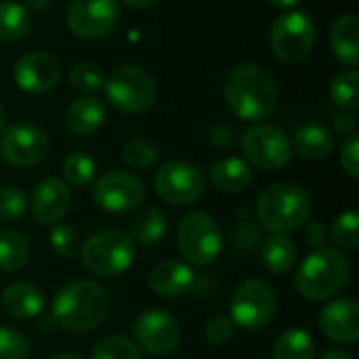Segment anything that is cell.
I'll return each mask as SVG.
<instances>
[{"label":"cell","mask_w":359,"mask_h":359,"mask_svg":"<svg viewBox=\"0 0 359 359\" xmlns=\"http://www.w3.org/2000/svg\"><path fill=\"white\" fill-rule=\"evenodd\" d=\"M97 172L95 160L82 151H74L63 160V177L67 183L76 185V187H86L93 183Z\"/></svg>","instance_id":"32"},{"label":"cell","mask_w":359,"mask_h":359,"mask_svg":"<svg viewBox=\"0 0 359 359\" xmlns=\"http://www.w3.org/2000/svg\"><path fill=\"white\" fill-rule=\"evenodd\" d=\"M320 359H353L347 351H341V349H330V351H326V353H322V358Z\"/></svg>","instance_id":"44"},{"label":"cell","mask_w":359,"mask_h":359,"mask_svg":"<svg viewBox=\"0 0 359 359\" xmlns=\"http://www.w3.org/2000/svg\"><path fill=\"white\" fill-rule=\"evenodd\" d=\"M50 248L61 259H72L80 250V236L67 223H55L50 229Z\"/></svg>","instance_id":"36"},{"label":"cell","mask_w":359,"mask_h":359,"mask_svg":"<svg viewBox=\"0 0 359 359\" xmlns=\"http://www.w3.org/2000/svg\"><path fill=\"white\" fill-rule=\"evenodd\" d=\"M265 2L271 4V6H276V8H290V6L299 4L301 0H265Z\"/></svg>","instance_id":"45"},{"label":"cell","mask_w":359,"mask_h":359,"mask_svg":"<svg viewBox=\"0 0 359 359\" xmlns=\"http://www.w3.org/2000/svg\"><path fill=\"white\" fill-rule=\"evenodd\" d=\"M2 309L15 320H29L44 311V294L38 286L29 282H15L4 288L0 297Z\"/></svg>","instance_id":"20"},{"label":"cell","mask_w":359,"mask_h":359,"mask_svg":"<svg viewBox=\"0 0 359 359\" xmlns=\"http://www.w3.org/2000/svg\"><path fill=\"white\" fill-rule=\"evenodd\" d=\"M29 261L27 240L13 227L0 229V269L6 273L21 271Z\"/></svg>","instance_id":"26"},{"label":"cell","mask_w":359,"mask_h":359,"mask_svg":"<svg viewBox=\"0 0 359 359\" xmlns=\"http://www.w3.org/2000/svg\"><path fill=\"white\" fill-rule=\"evenodd\" d=\"M23 6H25V11H27L29 15H40V13L48 11L50 0H25Z\"/></svg>","instance_id":"43"},{"label":"cell","mask_w":359,"mask_h":359,"mask_svg":"<svg viewBox=\"0 0 359 359\" xmlns=\"http://www.w3.org/2000/svg\"><path fill=\"white\" fill-rule=\"evenodd\" d=\"M93 198L101 210L122 215L141 206L145 198V185L130 170H109L95 183Z\"/></svg>","instance_id":"13"},{"label":"cell","mask_w":359,"mask_h":359,"mask_svg":"<svg viewBox=\"0 0 359 359\" xmlns=\"http://www.w3.org/2000/svg\"><path fill=\"white\" fill-rule=\"evenodd\" d=\"M166 215L156 208V206H149L145 210H141L135 219V236L133 240L143 244V246H156L164 240L166 236Z\"/></svg>","instance_id":"29"},{"label":"cell","mask_w":359,"mask_h":359,"mask_svg":"<svg viewBox=\"0 0 359 359\" xmlns=\"http://www.w3.org/2000/svg\"><path fill=\"white\" fill-rule=\"evenodd\" d=\"M332 242L343 250H355L359 246V215L355 210H347L339 215L328 233Z\"/></svg>","instance_id":"33"},{"label":"cell","mask_w":359,"mask_h":359,"mask_svg":"<svg viewBox=\"0 0 359 359\" xmlns=\"http://www.w3.org/2000/svg\"><path fill=\"white\" fill-rule=\"evenodd\" d=\"M292 145L307 160H324L334 151V135L322 124H305L294 133Z\"/></svg>","instance_id":"24"},{"label":"cell","mask_w":359,"mask_h":359,"mask_svg":"<svg viewBox=\"0 0 359 359\" xmlns=\"http://www.w3.org/2000/svg\"><path fill=\"white\" fill-rule=\"evenodd\" d=\"M225 103L231 114L246 122H259L276 109L278 84L269 69L259 63L238 65L225 80Z\"/></svg>","instance_id":"1"},{"label":"cell","mask_w":359,"mask_h":359,"mask_svg":"<svg viewBox=\"0 0 359 359\" xmlns=\"http://www.w3.org/2000/svg\"><path fill=\"white\" fill-rule=\"evenodd\" d=\"M137 242L122 229H99L80 244L82 265L99 278H118L130 269Z\"/></svg>","instance_id":"5"},{"label":"cell","mask_w":359,"mask_h":359,"mask_svg":"<svg viewBox=\"0 0 359 359\" xmlns=\"http://www.w3.org/2000/svg\"><path fill=\"white\" fill-rule=\"evenodd\" d=\"M341 166L345 172L353 179L359 177V139L358 135H351L343 141L341 147Z\"/></svg>","instance_id":"40"},{"label":"cell","mask_w":359,"mask_h":359,"mask_svg":"<svg viewBox=\"0 0 359 359\" xmlns=\"http://www.w3.org/2000/svg\"><path fill=\"white\" fill-rule=\"evenodd\" d=\"M328 238H330V236H328V229H326V225L320 223V221H313V223H309V225L305 227V242H307V246H311L313 250L326 248Z\"/></svg>","instance_id":"41"},{"label":"cell","mask_w":359,"mask_h":359,"mask_svg":"<svg viewBox=\"0 0 359 359\" xmlns=\"http://www.w3.org/2000/svg\"><path fill=\"white\" fill-rule=\"evenodd\" d=\"M177 246L187 263L204 267L219 259L223 250V233L210 215L202 210H191L179 223Z\"/></svg>","instance_id":"7"},{"label":"cell","mask_w":359,"mask_h":359,"mask_svg":"<svg viewBox=\"0 0 359 359\" xmlns=\"http://www.w3.org/2000/svg\"><path fill=\"white\" fill-rule=\"evenodd\" d=\"M27 212V198L19 187H2L0 189V219L15 221Z\"/></svg>","instance_id":"37"},{"label":"cell","mask_w":359,"mask_h":359,"mask_svg":"<svg viewBox=\"0 0 359 359\" xmlns=\"http://www.w3.org/2000/svg\"><path fill=\"white\" fill-rule=\"evenodd\" d=\"M160 154L162 151H160L158 143H154L149 139H143V137L130 139L122 147V160L133 168H149V166H154L160 160Z\"/></svg>","instance_id":"31"},{"label":"cell","mask_w":359,"mask_h":359,"mask_svg":"<svg viewBox=\"0 0 359 359\" xmlns=\"http://www.w3.org/2000/svg\"><path fill=\"white\" fill-rule=\"evenodd\" d=\"M330 46L334 57L345 65L359 63V19L355 15H343L332 23Z\"/></svg>","instance_id":"22"},{"label":"cell","mask_w":359,"mask_h":359,"mask_svg":"<svg viewBox=\"0 0 359 359\" xmlns=\"http://www.w3.org/2000/svg\"><path fill=\"white\" fill-rule=\"evenodd\" d=\"M59 80L61 63L48 53H27L15 63V82L25 93H48L59 84Z\"/></svg>","instance_id":"16"},{"label":"cell","mask_w":359,"mask_h":359,"mask_svg":"<svg viewBox=\"0 0 359 359\" xmlns=\"http://www.w3.org/2000/svg\"><path fill=\"white\" fill-rule=\"evenodd\" d=\"M156 194L172 206H189L198 202L206 187L204 172L189 162H166L154 175Z\"/></svg>","instance_id":"10"},{"label":"cell","mask_w":359,"mask_h":359,"mask_svg":"<svg viewBox=\"0 0 359 359\" xmlns=\"http://www.w3.org/2000/svg\"><path fill=\"white\" fill-rule=\"evenodd\" d=\"M103 90L107 101L124 114H141L147 111L156 99L158 88L154 78L137 65H120L116 67L103 82Z\"/></svg>","instance_id":"6"},{"label":"cell","mask_w":359,"mask_h":359,"mask_svg":"<svg viewBox=\"0 0 359 359\" xmlns=\"http://www.w3.org/2000/svg\"><path fill=\"white\" fill-rule=\"evenodd\" d=\"M147 282H149V288L158 297L179 299V297H185L194 288L196 273L187 263L166 259V261H160L158 265H154V269L149 271Z\"/></svg>","instance_id":"19"},{"label":"cell","mask_w":359,"mask_h":359,"mask_svg":"<svg viewBox=\"0 0 359 359\" xmlns=\"http://www.w3.org/2000/svg\"><path fill=\"white\" fill-rule=\"evenodd\" d=\"M50 359H82L78 353H59V355H55V358Z\"/></svg>","instance_id":"48"},{"label":"cell","mask_w":359,"mask_h":359,"mask_svg":"<svg viewBox=\"0 0 359 359\" xmlns=\"http://www.w3.org/2000/svg\"><path fill=\"white\" fill-rule=\"evenodd\" d=\"M32 27V15L21 2L2 0L0 2V40L15 42L21 40Z\"/></svg>","instance_id":"28"},{"label":"cell","mask_w":359,"mask_h":359,"mask_svg":"<svg viewBox=\"0 0 359 359\" xmlns=\"http://www.w3.org/2000/svg\"><path fill=\"white\" fill-rule=\"evenodd\" d=\"M242 151L250 164L263 170H280L290 162L292 143L278 126L257 124L244 133Z\"/></svg>","instance_id":"12"},{"label":"cell","mask_w":359,"mask_h":359,"mask_svg":"<svg viewBox=\"0 0 359 359\" xmlns=\"http://www.w3.org/2000/svg\"><path fill=\"white\" fill-rule=\"evenodd\" d=\"M69 80H72V86L78 88L80 93H95V90L103 88L105 74L97 63L80 61V63L74 65V69L69 74Z\"/></svg>","instance_id":"35"},{"label":"cell","mask_w":359,"mask_h":359,"mask_svg":"<svg viewBox=\"0 0 359 359\" xmlns=\"http://www.w3.org/2000/svg\"><path fill=\"white\" fill-rule=\"evenodd\" d=\"M330 97L334 105L345 111H355L359 107V74L355 67L341 72L330 84Z\"/></svg>","instance_id":"30"},{"label":"cell","mask_w":359,"mask_h":359,"mask_svg":"<svg viewBox=\"0 0 359 359\" xmlns=\"http://www.w3.org/2000/svg\"><path fill=\"white\" fill-rule=\"evenodd\" d=\"M233 334H236V324L227 316H215L204 326V337L212 345H225L233 339Z\"/></svg>","instance_id":"39"},{"label":"cell","mask_w":359,"mask_h":359,"mask_svg":"<svg viewBox=\"0 0 359 359\" xmlns=\"http://www.w3.org/2000/svg\"><path fill=\"white\" fill-rule=\"evenodd\" d=\"M29 343L27 339L13 328L0 326V359H27Z\"/></svg>","instance_id":"38"},{"label":"cell","mask_w":359,"mask_h":359,"mask_svg":"<svg viewBox=\"0 0 359 359\" xmlns=\"http://www.w3.org/2000/svg\"><path fill=\"white\" fill-rule=\"evenodd\" d=\"M320 330L339 345H355L359 339V305L353 299H337L320 313Z\"/></svg>","instance_id":"18"},{"label":"cell","mask_w":359,"mask_h":359,"mask_svg":"<svg viewBox=\"0 0 359 359\" xmlns=\"http://www.w3.org/2000/svg\"><path fill=\"white\" fill-rule=\"evenodd\" d=\"M311 215L309 194L294 183H273L257 200L259 223L271 233H288L307 223Z\"/></svg>","instance_id":"4"},{"label":"cell","mask_w":359,"mask_h":359,"mask_svg":"<svg viewBox=\"0 0 359 359\" xmlns=\"http://www.w3.org/2000/svg\"><path fill=\"white\" fill-rule=\"evenodd\" d=\"M334 128H337V133H341L345 137H351V135H355L358 122H355V118L351 114H341V116L334 118Z\"/></svg>","instance_id":"42"},{"label":"cell","mask_w":359,"mask_h":359,"mask_svg":"<svg viewBox=\"0 0 359 359\" xmlns=\"http://www.w3.org/2000/svg\"><path fill=\"white\" fill-rule=\"evenodd\" d=\"M128 6H135V8H145V6H151L156 0H124Z\"/></svg>","instance_id":"46"},{"label":"cell","mask_w":359,"mask_h":359,"mask_svg":"<svg viewBox=\"0 0 359 359\" xmlns=\"http://www.w3.org/2000/svg\"><path fill=\"white\" fill-rule=\"evenodd\" d=\"M273 359H316V341L303 328H290L280 334L271 351Z\"/></svg>","instance_id":"27"},{"label":"cell","mask_w":359,"mask_h":359,"mask_svg":"<svg viewBox=\"0 0 359 359\" xmlns=\"http://www.w3.org/2000/svg\"><path fill=\"white\" fill-rule=\"evenodd\" d=\"M6 128V111H4V107L0 105V133Z\"/></svg>","instance_id":"47"},{"label":"cell","mask_w":359,"mask_h":359,"mask_svg":"<svg viewBox=\"0 0 359 359\" xmlns=\"http://www.w3.org/2000/svg\"><path fill=\"white\" fill-rule=\"evenodd\" d=\"M261 259H263V265L267 267V271H271L276 276H284V273L292 271V267L297 265V246L288 236L271 233V238H267L263 242Z\"/></svg>","instance_id":"25"},{"label":"cell","mask_w":359,"mask_h":359,"mask_svg":"<svg viewBox=\"0 0 359 359\" xmlns=\"http://www.w3.org/2000/svg\"><path fill=\"white\" fill-rule=\"evenodd\" d=\"M120 19L116 0H74L67 11V29L82 40L107 36Z\"/></svg>","instance_id":"15"},{"label":"cell","mask_w":359,"mask_h":359,"mask_svg":"<svg viewBox=\"0 0 359 359\" xmlns=\"http://www.w3.org/2000/svg\"><path fill=\"white\" fill-rule=\"evenodd\" d=\"M90 359H143L139 347L124 339V337H107L101 339L93 351H90Z\"/></svg>","instance_id":"34"},{"label":"cell","mask_w":359,"mask_h":359,"mask_svg":"<svg viewBox=\"0 0 359 359\" xmlns=\"http://www.w3.org/2000/svg\"><path fill=\"white\" fill-rule=\"evenodd\" d=\"M278 311L273 288L263 280H246L231 294V320L236 326L257 332L271 324Z\"/></svg>","instance_id":"9"},{"label":"cell","mask_w":359,"mask_h":359,"mask_svg":"<svg viewBox=\"0 0 359 359\" xmlns=\"http://www.w3.org/2000/svg\"><path fill=\"white\" fill-rule=\"evenodd\" d=\"M105 120V107L99 99L84 95L69 103L65 111V126L69 133L78 137H88L101 128Z\"/></svg>","instance_id":"21"},{"label":"cell","mask_w":359,"mask_h":359,"mask_svg":"<svg viewBox=\"0 0 359 359\" xmlns=\"http://www.w3.org/2000/svg\"><path fill=\"white\" fill-rule=\"evenodd\" d=\"M210 181L219 191L240 194L252 183V168L242 158L229 156L219 160L210 170Z\"/></svg>","instance_id":"23"},{"label":"cell","mask_w":359,"mask_h":359,"mask_svg":"<svg viewBox=\"0 0 359 359\" xmlns=\"http://www.w3.org/2000/svg\"><path fill=\"white\" fill-rule=\"evenodd\" d=\"M50 151L48 135L29 122H17L0 133V156L17 168H32L46 160Z\"/></svg>","instance_id":"11"},{"label":"cell","mask_w":359,"mask_h":359,"mask_svg":"<svg viewBox=\"0 0 359 359\" xmlns=\"http://www.w3.org/2000/svg\"><path fill=\"white\" fill-rule=\"evenodd\" d=\"M135 345L151 355H168L181 343V326L175 316L162 309H145L133 324Z\"/></svg>","instance_id":"14"},{"label":"cell","mask_w":359,"mask_h":359,"mask_svg":"<svg viewBox=\"0 0 359 359\" xmlns=\"http://www.w3.org/2000/svg\"><path fill=\"white\" fill-rule=\"evenodd\" d=\"M109 292L90 280H78L63 286L53 299V320L69 332H88L99 328L109 316Z\"/></svg>","instance_id":"2"},{"label":"cell","mask_w":359,"mask_h":359,"mask_svg":"<svg viewBox=\"0 0 359 359\" xmlns=\"http://www.w3.org/2000/svg\"><path fill=\"white\" fill-rule=\"evenodd\" d=\"M271 50L284 63H301L316 44V23L303 11L282 13L271 25Z\"/></svg>","instance_id":"8"},{"label":"cell","mask_w":359,"mask_h":359,"mask_svg":"<svg viewBox=\"0 0 359 359\" xmlns=\"http://www.w3.org/2000/svg\"><path fill=\"white\" fill-rule=\"evenodd\" d=\"M351 280V265L341 250H313L294 276L297 292L307 301H326L341 294Z\"/></svg>","instance_id":"3"},{"label":"cell","mask_w":359,"mask_h":359,"mask_svg":"<svg viewBox=\"0 0 359 359\" xmlns=\"http://www.w3.org/2000/svg\"><path fill=\"white\" fill-rule=\"evenodd\" d=\"M72 206V191L65 181L57 177L42 179L32 194V215L40 225L59 223Z\"/></svg>","instance_id":"17"}]
</instances>
